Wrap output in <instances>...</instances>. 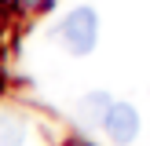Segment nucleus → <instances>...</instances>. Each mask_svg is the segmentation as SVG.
Listing matches in <instances>:
<instances>
[{
  "label": "nucleus",
  "instance_id": "3",
  "mask_svg": "<svg viewBox=\"0 0 150 146\" xmlns=\"http://www.w3.org/2000/svg\"><path fill=\"white\" fill-rule=\"evenodd\" d=\"M110 106H114V99H110L106 91H92V95H84V99L77 102V121L84 124V128H103V117H106Z\"/></svg>",
  "mask_w": 150,
  "mask_h": 146
},
{
  "label": "nucleus",
  "instance_id": "6",
  "mask_svg": "<svg viewBox=\"0 0 150 146\" xmlns=\"http://www.w3.org/2000/svg\"><path fill=\"white\" fill-rule=\"evenodd\" d=\"M62 146H95V142H88V139H70V142H62Z\"/></svg>",
  "mask_w": 150,
  "mask_h": 146
},
{
  "label": "nucleus",
  "instance_id": "2",
  "mask_svg": "<svg viewBox=\"0 0 150 146\" xmlns=\"http://www.w3.org/2000/svg\"><path fill=\"white\" fill-rule=\"evenodd\" d=\"M103 128H106V135L114 142H121V146L132 142L139 135V110L128 106V102H114L106 110V117H103Z\"/></svg>",
  "mask_w": 150,
  "mask_h": 146
},
{
  "label": "nucleus",
  "instance_id": "5",
  "mask_svg": "<svg viewBox=\"0 0 150 146\" xmlns=\"http://www.w3.org/2000/svg\"><path fill=\"white\" fill-rule=\"evenodd\" d=\"M22 4H26V7H48L51 0H22Z\"/></svg>",
  "mask_w": 150,
  "mask_h": 146
},
{
  "label": "nucleus",
  "instance_id": "4",
  "mask_svg": "<svg viewBox=\"0 0 150 146\" xmlns=\"http://www.w3.org/2000/svg\"><path fill=\"white\" fill-rule=\"evenodd\" d=\"M22 139H26V121L0 110V146H22Z\"/></svg>",
  "mask_w": 150,
  "mask_h": 146
},
{
  "label": "nucleus",
  "instance_id": "1",
  "mask_svg": "<svg viewBox=\"0 0 150 146\" xmlns=\"http://www.w3.org/2000/svg\"><path fill=\"white\" fill-rule=\"evenodd\" d=\"M95 36H99V15L92 7H73L59 26V40L70 55H88L95 48Z\"/></svg>",
  "mask_w": 150,
  "mask_h": 146
}]
</instances>
